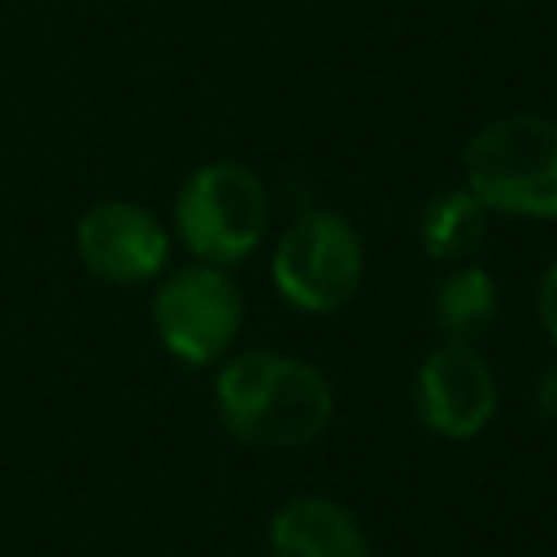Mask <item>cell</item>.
I'll return each instance as SVG.
<instances>
[{"instance_id":"6da1fadb","label":"cell","mask_w":557,"mask_h":557,"mask_svg":"<svg viewBox=\"0 0 557 557\" xmlns=\"http://www.w3.org/2000/svg\"><path fill=\"white\" fill-rule=\"evenodd\" d=\"M213 400L226 431L261 448L309 444L326 431L335 413V392L326 374L309 361H296L270 348H248L231 357L218 370Z\"/></svg>"},{"instance_id":"7a4b0ae2","label":"cell","mask_w":557,"mask_h":557,"mask_svg":"<svg viewBox=\"0 0 557 557\" xmlns=\"http://www.w3.org/2000/svg\"><path fill=\"white\" fill-rule=\"evenodd\" d=\"M466 187L509 218L557 222V117L505 113L466 144Z\"/></svg>"},{"instance_id":"3957f363","label":"cell","mask_w":557,"mask_h":557,"mask_svg":"<svg viewBox=\"0 0 557 557\" xmlns=\"http://www.w3.org/2000/svg\"><path fill=\"white\" fill-rule=\"evenodd\" d=\"M270 222V191L244 161H205L174 196L178 239L209 265L244 261Z\"/></svg>"},{"instance_id":"277c9868","label":"cell","mask_w":557,"mask_h":557,"mask_svg":"<svg viewBox=\"0 0 557 557\" xmlns=\"http://www.w3.org/2000/svg\"><path fill=\"white\" fill-rule=\"evenodd\" d=\"M361 270H366L361 235L344 213L331 209L300 213L274 244V261H270L274 287L305 313L344 309L361 287Z\"/></svg>"},{"instance_id":"5b68a950","label":"cell","mask_w":557,"mask_h":557,"mask_svg":"<svg viewBox=\"0 0 557 557\" xmlns=\"http://www.w3.org/2000/svg\"><path fill=\"white\" fill-rule=\"evenodd\" d=\"M239 318H244V300L235 283L209 261L174 270L157 287V300H152L157 339L187 366L218 361L235 344Z\"/></svg>"},{"instance_id":"8992f818","label":"cell","mask_w":557,"mask_h":557,"mask_svg":"<svg viewBox=\"0 0 557 557\" xmlns=\"http://www.w3.org/2000/svg\"><path fill=\"white\" fill-rule=\"evenodd\" d=\"M418 418L444 435V440H470L479 435L496 413V374L470 344H444L422 357L413 379Z\"/></svg>"},{"instance_id":"52a82bcc","label":"cell","mask_w":557,"mask_h":557,"mask_svg":"<svg viewBox=\"0 0 557 557\" xmlns=\"http://www.w3.org/2000/svg\"><path fill=\"white\" fill-rule=\"evenodd\" d=\"M78 261L104 283H144L165 265L170 235L135 200H100L74 226Z\"/></svg>"},{"instance_id":"ba28073f","label":"cell","mask_w":557,"mask_h":557,"mask_svg":"<svg viewBox=\"0 0 557 557\" xmlns=\"http://www.w3.org/2000/svg\"><path fill=\"white\" fill-rule=\"evenodd\" d=\"M270 548L274 557H370L361 522L326 496H296L278 505L270 518Z\"/></svg>"},{"instance_id":"9c48e42d","label":"cell","mask_w":557,"mask_h":557,"mask_svg":"<svg viewBox=\"0 0 557 557\" xmlns=\"http://www.w3.org/2000/svg\"><path fill=\"white\" fill-rule=\"evenodd\" d=\"M487 213L492 209L470 187L440 191L435 200H426L422 222H418L422 252L431 261H466L487 235Z\"/></svg>"},{"instance_id":"30bf717a","label":"cell","mask_w":557,"mask_h":557,"mask_svg":"<svg viewBox=\"0 0 557 557\" xmlns=\"http://www.w3.org/2000/svg\"><path fill=\"white\" fill-rule=\"evenodd\" d=\"M500 292L483 265H461L435 287V322L453 344H470L496 322Z\"/></svg>"},{"instance_id":"8fae6325","label":"cell","mask_w":557,"mask_h":557,"mask_svg":"<svg viewBox=\"0 0 557 557\" xmlns=\"http://www.w3.org/2000/svg\"><path fill=\"white\" fill-rule=\"evenodd\" d=\"M540 322H544V331H548V339L557 348V261L540 278Z\"/></svg>"},{"instance_id":"7c38bea8","label":"cell","mask_w":557,"mask_h":557,"mask_svg":"<svg viewBox=\"0 0 557 557\" xmlns=\"http://www.w3.org/2000/svg\"><path fill=\"white\" fill-rule=\"evenodd\" d=\"M535 405H540L548 418H557V366H548V370L540 374V383H535Z\"/></svg>"}]
</instances>
